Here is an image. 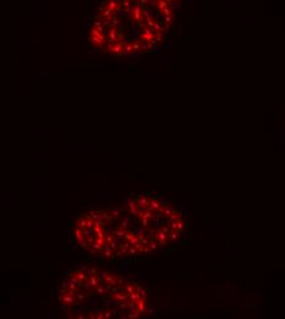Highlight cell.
<instances>
[{
    "label": "cell",
    "instance_id": "cell-4",
    "mask_svg": "<svg viewBox=\"0 0 285 319\" xmlns=\"http://www.w3.org/2000/svg\"><path fill=\"white\" fill-rule=\"evenodd\" d=\"M283 138L285 141V112H284V118H283Z\"/></svg>",
    "mask_w": 285,
    "mask_h": 319
},
{
    "label": "cell",
    "instance_id": "cell-3",
    "mask_svg": "<svg viewBox=\"0 0 285 319\" xmlns=\"http://www.w3.org/2000/svg\"><path fill=\"white\" fill-rule=\"evenodd\" d=\"M58 302L70 318L135 319L150 311L149 292L142 283L89 264L66 273L58 288Z\"/></svg>",
    "mask_w": 285,
    "mask_h": 319
},
{
    "label": "cell",
    "instance_id": "cell-1",
    "mask_svg": "<svg viewBox=\"0 0 285 319\" xmlns=\"http://www.w3.org/2000/svg\"><path fill=\"white\" fill-rule=\"evenodd\" d=\"M187 226V215L175 200L142 192L118 206L82 212L73 226V238L96 258L133 260L173 248Z\"/></svg>",
    "mask_w": 285,
    "mask_h": 319
},
{
    "label": "cell",
    "instance_id": "cell-2",
    "mask_svg": "<svg viewBox=\"0 0 285 319\" xmlns=\"http://www.w3.org/2000/svg\"><path fill=\"white\" fill-rule=\"evenodd\" d=\"M182 12V0H101L87 31L96 52L134 58L157 52Z\"/></svg>",
    "mask_w": 285,
    "mask_h": 319
}]
</instances>
